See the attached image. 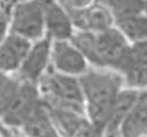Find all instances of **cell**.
<instances>
[{"mask_svg": "<svg viewBox=\"0 0 147 137\" xmlns=\"http://www.w3.org/2000/svg\"><path fill=\"white\" fill-rule=\"evenodd\" d=\"M84 99V113L101 135L106 133L111 108L125 88L123 76L109 69L91 68L79 77Z\"/></svg>", "mask_w": 147, "mask_h": 137, "instance_id": "obj_1", "label": "cell"}, {"mask_svg": "<svg viewBox=\"0 0 147 137\" xmlns=\"http://www.w3.org/2000/svg\"><path fill=\"white\" fill-rule=\"evenodd\" d=\"M71 42L93 68L120 72L130 49V41L114 27L101 33L76 32Z\"/></svg>", "mask_w": 147, "mask_h": 137, "instance_id": "obj_2", "label": "cell"}, {"mask_svg": "<svg viewBox=\"0 0 147 137\" xmlns=\"http://www.w3.org/2000/svg\"><path fill=\"white\" fill-rule=\"evenodd\" d=\"M47 107L63 108L84 113V99L79 78L47 71L38 85Z\"/></svg>", "mask_w": 147, "mask_h": 137, "instance_id": "obj_3", "label": "cell"}, {"mask_svg": "<svg viewBox=\"0 0 147 137\" xmlns=\"http://www.w3.org/2000/svg\"><path fill=\"white\" fill-rule=\"evenodd\" d=\"M71 18L75 32L101 33L114 27L115 21L104 1H60Z\"/></svg>", "mask_w": 147, "mask_h": 137, "instance_id": "obj_4", "label": "cell"}, {"mask_svg": "<svg viewBox=\"0 0 147 137\" xmlns=\"http://www.w3.org/2000/svg\"><path fill=\"white\" fill-rule=\"evenodd\" d=\"M9 33L30 42L45 37V1L13 2L10 10Z\"/></svg>", "mask_w": 147, "mask_h": 137, "instance_id": "obj_5", "label": "cell"}, {"mask_svg": "<svg viewBox=\"0 0 147 137\" xmlns=\"http://www.w3.org/2000/svg\"><path fill=\"white\" fill-rule=\"evenodd\" d=\"M39 88L36 85L20 81L15 98L1 122L5 127L20 130L25 122L43 106Z\"/></svg>", "mask_w": 147, "mask_h": 137, "instance_id": "obj_6", "label": "cell"}, {"mask_svg": "<svg viewBox=\"0 0 147 137\" xmlns=\"http://www.w3.org/2000/svg\"><path fill=\"white\" fill-rule=\"evenodd\" d=\"M52 45L53 41L47 36L32 42L22 66L16 73V77L22 83L38 86L51 69Z\"/></svg>", "mask_w": 147, "mask_h": 137, "instance_id": "obj_7", "label": "cell"}, {"mask_svg": "<svg viewBox=\"0 0 147 137\" xmlns=\"http://www.w3.org/2000/svg\"><path fill=\"white\" fill-rule=\"evenodd\" d=\"M51 68L58 73L79 78L91 66L71 40H65L53 41Z\"/></svg>", "mask_w": 147, "mask_h": 137, "instance_id": "obj_8", "label": "cell"}, {"mask_svg": "<svg viewBox=\"0 0 147 137\" xmlns=\"http://www.w3.org/2000/svg\"><path fill=\"white\" fill-rule=\"evenodd\" d=\"M119 74L125 88L147 90V40L131 43Z\"/></svg>", "mask_w": 147, "mask_h": 137, "instance_id": "obj_9", "label": "cell"}, {"mask_svg": "<svg viewBox=\"0 0 147 137\" xmlns=\"http://www.w3.org/2000/svg\"><path fill=\"white\" fill-rule=\"evenodd\" d=\"M47 106V105H45ZM61 137H101L84 113L63 108L47 107Z\"/></svg>", "mask_w": 147, "mask_h": 137, "instance_id": "obj_10", "label": "cell"}, {"mask_svg": "<svg viewBox=\"0 0 147 137\" xmlns=\"http://www.w3.org/2000/svg\"><path fill=\"white\" fill-rule=\"evenodd\" d=\"M75 33L71 18L60 1H45V36L52 41L71 40Z\"/></svg>", "mask_w": 147, "mask_h": 137, "instance_id": "obj_11", "label": "cell"}, {"mask_svg": "<svg viewBox=\"0 0 147 137\" xmlns=\"http://www.w3.org/2000/svg\"><path fill=\"white\" fill-rule=\"evenodd\" d=\"M32 42L9 34L0 43V73L16 75L22 66Z\"/></svg>", "mask_w": 147, "mask_h": 137, "instance_id": "obj_12", "label": "cell"}, {"mask_svg": "<svg viewBox=\"0 0 147 137\" xmlns=\"http://www.w3.org/2000/svg\"><path fill=\"white\" fill-rule=\"evenodd\" d=\"M118 134L121 137H141L147 134V90L141 91L120 126Z\"/></svg>", "mask_w": 147, "mask_h": 137, "instance_id": "obj_13", "label": "cell"}, {"mask_svg": "<svg viewBox=\"0 0 147 137\" xmlns=\"http://www.w3.org/2000/svg\"><path fill=\"white\" fill-rule=\"evenodd\" d=\"M141 91L130 88H123L117 95L111 108L110 117L105 134H116L120 126L137 101Z\"/></svg>", "mask_w": 147, "mask_h": 137, "instance_id": "obj_14", "label": "cell"}, {"mask_svg": "<svg viewBox=\"0 0 147 137\" xmlns=\"http://www.w3.org/2000/svg\"><path fill=\"white\" fill-rule=\"evenodd\" d=\"M19 131L23 137H61L45 104L26 121Z\"/></svg>", "mask_w": 147, "mask_h": 137, "instance_id": "obj_15", "label": "cell"}, {"mask_svg": "<svg viewBox=\"0 0 147 137\" xmlns=\"http://www.w3.org/2000/svg\"><path fill=\"white\" fill-rule=\"evenodd\" d=\"M114 26L123 33L130 43L147 40V16L144 12L115 21Z\"/></svg>", "mask_w": 147, "mask_h": 137, "instance_id": "obj_16", "label": "cell"}, {"mask_svg": "<svg viewBox=\"0 0 147 137\" xmlns=\"http://www.w3.org/2000/svg\"><path fill=\"white\" fill-rule=\"evenodd\" d=\"M106 3L114 21L125 19L144 12L145 1L138 0H107L104 1Z\"/></svg>", "mask_w": 147, "mask_h": 137, "instance_id": "obj_17", "label": "cell"}, {"mask_svg": "<svg viewBox=\"0 0 147 137\" xmlns=\"http://www.w3.org/2000/svg\"><path fill=\"white\" fill-rule=\"evenodd\" d=\"M19 85L20 81L16 75L0 73V121L3 119L15 98Z\"/></svg>", "mask_w": 147, "mask_h": 137, "instance_id": "obj_18", "label": "cell"}, {"mask_svg": "<svg viewBox=\"0 0 147 137\" xmlns=\"http://www.w3.org/2000/svg\"><path fill=\"white\" fill-rule=\"evenodd\" d=\"M13 2H0V43L9 34L10 10Z\"/></svg>", "mask_w": 147, "mask_h": 137, "instance_id": "obj_19", "label": "cell"}, {"mask_svg": "<svg viewBox=\"0 0 147 137\" xmlns=\"http://www.w3.org/2000/svg\"><path fill=\"white\" fill-rule=\"evenodd\" d=\"M0 137H17L13 134H10V133H6V130H2L0 132Z\"/></svg>", "mask_w": 147, "mask_h": 137, "instance_id": "obj_20", "label": "cell"}, {"mask_svg": "<svg viewBox=\"0 0 147 137\" xmlns=\"http://www.w3.org/2000/svg\"><path fill=\"white\" fill-rule=\"evenodd\" d=\"M116 135H117V133L116 134H104L101 137H116Z\"/></svg>", "mask_w": 147, "mask_h": 137, "instance_id": "obj_21", "label": "cell"}, {"mask_svg": "<svg viewBox=\"0 0 147 137\" xmlns=\"http://www.w3.org/2000/svg\"><path fill=\"white\" fill-rule=\"evenodd\" d=\"M116 137H121V136H120V135H119V134H118V133H117V135H116Z\"/></svg>", "mask_w": 147, "mask_h": 137, "instance_id": "obj_22", "label": "cell"}, {"mask_svg": "<svg viewBox=\"0 0 147 137\" xmlns=\"http://www.w3.org/2000/svg\"><path fill=\"white\" fill-rule=\"evenodd\" d=\"M141 137H147V134H145V135H143V136H141Z\"/></svg>", "mask_w": 147, "mask_h": 137, "instance_id": "obj_23", "label": "cell"}]
</instances>
